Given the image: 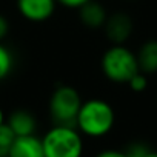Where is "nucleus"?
<instances>
[{
    "label": "nucleus",
    "mask_w": 157,
    "mask_h": 157,
    "mask_svg": "<svg viewBox=\"0 0 157 157\" xmlns=\"http://www.w3.org/2000/svg\"><path fill=\"white\" fill-rule=\"evenodd\" d=\"M116 123V113L109 102L103 99H88L82 102L75 117V128L82 136L100 139L111 132Z\"/></svg>",
    "instance_id": "1"
},
{
    "label": "nucleus",
    "mask_w": 157,
    "mask_h": 157,
    "mask_svg": "<svg viewBox=\"0 0 157 157\" xmlns=\"http://www.w3.org/2000/svg\"><path fill=\"white\" fill-rule=\"evenodd\" d=\"M45 157H82L83 136L75 126L52 125L42 137Z\"/></svg>",
    "instance_id": "2"
},
{
    "label": "nucleus",
    "mask_w": 157,
    "mask_h": 157,
    "mask_svg": "<svg viewBox=\"0 0 157 157\" xmlns=\"http://www.w3.org/2000/svg\"><path fill=\"white\" fill-rule=\"evenodd\" d=\"M100 69L113 83H128V80L139 72L137 57L126 45H111L100 59Z\"/></svg>",
    "instance_id": "3"
},
{
    "label": "nucleus",
    "mask_w": 157,
    "mask_h": 157,
    "mask_svg": "<svg viewBox=\"0 0 157 157\" xmlns=\"http://www.w3.org/2000/svg\"><path fill=\"white\" fill-rule=\"evenodd\" d=\"M82 96L71 85H59L49 96L48 111L54 125H75V117L82 105Z\"/></svg>",
    "instance_id": "4"
},
{
    "label": "nucleus",
    "mask_w": 157,
    "mask_h": 157,
    "mask_svg": "<svg viewBox=\"0 0 157 157\" xmlns=\"http://www.w3.org/2000/svg\"><path fill=\"white\" fill-rule=\"evenodd\" d=\"M102 29L105 31V36L111 42V45H125L132 36L134 22L129 14L116 11L113 14H108V19Z\"/></svg>",
    "instance_id": "5"
},
{
    "label": "nucleus",
    "mask_w": 157,
    "mask_h": 157,
    "mask_svg": "<svg viewBox=\"0 0 157 157\" xmlns=\"http://www.w3.org/2000/svg\"><path fill=\"white\" fill-rule=\"evenodd\" d=\"M19 14L31 23H43L49 20L57 8L56 0H16Z\"/></svg>",
    "instance_id": "6"
},
{
    "label": "nucleus",
    "mask_w": 157,
    "mask_h": 157,
    "mask_svg": "<svg viewBox=\"0 0 157 157\" xmlns=\"http://www.w3.org/2000/svg\"><path fill=\"white\" fill-rule=\"evenodd\" d=\"M5 123L11 128V131L16 134V137L36 134V129H37V119H36V116L31 111L25 109V108L14 109L6 117Z\"/></svg>",
    "instance_id": "7"
},
{
    "label": "nucleus",
    "mask_w": 157,
    "mask_h": 157,
    "mask_svg": "<svg viewBox=\"0 0 157 157\" xmlns=\"http://www.w3.org/2000/svg\"><path fill=\"white\" fill-rule=\"evenodd\" d=\"M8 157H45L42 139L36 134L16 137L10 146Z\"/></svg>",
    "instance_id": "8"
},
{
    "label": "nucleus",
    "mask_w": 157,
    "mask_h": 157,
    "mask_svg": "<svg viewBox=\"0 0 157 157\" xmlns=\"http://www.w3.org/2000/svg\"><path fill=\"white\" fill-rule=\"evenodd\" d=\"M78 13V20L90 29H100L103 28L106 19H108V11L106 8L96 0H90L88 3L80 6L77 10Z\"/></svg>",
    "instance_id": "9"
},
{
    "label": "nucleus",
    "mask_w": 157,
    "mask_h": 157,
    "mask_svg": "<svg viewBox=\"0 0 157 157\" xmlns=\"http://www.w3.org/2000/svg\"><path fill=\"white\" fill-rule=\"evenodd\" d=\"M136 57H137V65L140 72L146 75L155 74L157 72V40L151 39L143 42L137 49Z\"/></svg>",
    "instance_id": "10"
},
{
    "label": "nucleus",
    "mask_w": 157,
    "mask_h": 157,
    "mask_svg": "<svg viewBox=\"0 0 157 157\" xmlns=\"http://www.w3.org/2000/svg\"><path fill=\"white\" fill-rule=\"evenodd\" d=\"M13 69H14V56L3 42H0V82L5 80L13 72Z\"/></svg>",
    "instance_id": "11"
},
{
    "label": "nucleus",
    "mask_w": 157,
    "mask_h": 157,
    "mask_svg": "<svg viewBox=\"0 0 157 157\" xmlns=\"http://www.w3.org/2000/svg\"><path fill=\"white\" fill-rule=\"evenodd\" d=\"M14 139H16V134L11 131V128L6 123H3L0 126V157H8V151Z\"/></svg>",
    "instance_id": "12"
},
{
    "label": "nucleus",
    "mask_w": 157,
    "mask_h": 157,
    "mask_svg": "<svg viewBox=\"0 0 157 157\" xmlns=\"http://www.w3.org/2000/svg\"><path fill=\"white\" fill-rule=\"evenodd\" d=\"M126 85H128L129 90L134 91V93H143V91L148 88V75L139 71V72H136V74L129 78Z\"/></svg>",
    "instance_id": "13"
},
{
    "label": "nucleus",
    "mask_w": 157,
    "mask_h": 157,
    "mask_svg": "<svg viewBox=\"0 0 157 157\" xmlns=\"http://www.w3.org/2000/svg\"><path fill=\"white\" fill-rule=\"evenodd\" d=\"M149 149H151V148H149L148 145H145V143H142V142H134V143L128 145L126 149H123V151L128 154V157H142V155H145Z\"/></svg>",
    "instance_id": "14"
},
{
    "label": "nucleus",
    "mask_w": 157,
    "mask_h": 157,
    "mask_svg": "<svg viewBox=\"0 0 157 157\" xmlns=\"http://www.w3.org/2000/svg\"><path fill=\"white\" fill-rule=\"evenodd\" d=\"M56 2H57V5H60L66 10H78L85 3H88L90 0H56Z\"/></svg>",
    "instance_id": "15"
},
{
    "label": "nucleus",
    "mask_w": 157,
    "mask_h": 157,
    "mask_svg": "<svg viewBox=\"0 0 157 157\" xmlns=\"http://www.w3.org/2000/svg\"><path fill=\"white\" fill-rule=\"evenodd\" d=\"M8 34H10V22L3 14H0V42H3L8 37Z\"/></svg>",
    "instance_id": "16"
},
{
    "label": "nucleus",
    "mask_w": 157,
    "mask_h": 157,
    "mask_svg": "<svg viewBox=\"0 0 157 157\" xmlns=\"http://www.w3.org/2000/svg\"><path fill=\"white\" fill-rule=\"evenodd\" d=\"M96 157H128V154L122 149H103Z\"/></svg>",
    "instance_id": "17"
},
{
    "label": "nucleus",
    "mask_w": 157,
    "mask_h": 157,
    "mask_svg": "<svg viewBox=\"0 0 157 157\" xmlns=\"http://www.w3.org/2000/svg\"><path fill=\"white\" fill-rule=\"evenodd\" d=\"M5 120H6L5 111H3V108H2V106H0V126H2V125L5 123Z\"/></svg>",
    "instance_id": "18"
},
{
    "label": "nucleus",
    "mask_w": 157,
    "mask_h": 157,
    "mask_svg": "<svg viewBox=\"0 0 157 157\" xmlns=\"http://www.w3.org/2000/svg\"><path fill=\"white\" fill-rule=\"evenodd\" d=\"M142 157H157V151H152V149H149L145 155H142Z\"/></svg>",
    "instance_id": "19"
}]
</instances>
